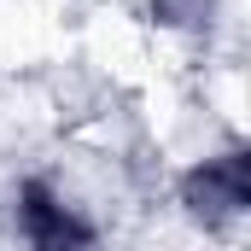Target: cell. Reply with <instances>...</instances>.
<instances>
[{"label":"cell","mask_w":251,"mask_h":251,"mask_svg":"<svg viewBox=\"0 0 251 251\" xmlns=\"http://www.w3.org/2000/svg\"><path fill=\"white\" fill-rule=\"evenodd\" d=\"M176 204L187 210L193 228H204L210 240L234 234L251 210V152L240 140H228L222 152H199L176 176Z\"/></svg>","instance_id":"6da1fadb"}]
</instances>
